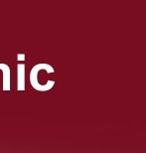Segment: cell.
I'll use <instances>...</instances> for the list:
<instances>
[{
  "label": "cell",
  "instance_id": "cell-3",
  "mask_svg": "<svg viewBox=\"0 0 146 153\" xmlns=\"http://www.w3.org/2000/svg\"><path fill=\"white\" fill-rule=\"evenodd\" d=\"M0 70L3 72V91H10V68L6 64H0Z\"/></svg>",
  "mask_w": 146,
  "mask_h": 153
},
{
  "label": "cell",
  "instance_id": "cell-4",
  "mask_svg": "<svg viewBox=\"0 0 146 153\" xmlns=\"http://www.w3.org/2000/svg\"><path fill=\"white\" fill-rule=\"evenodd\" d=\"M17 61H19V62L25 61V55H24V54H18L17 55Z\"/></svg>",
  "mask_w": 146,
  "mask_h": 153
},
{
  "label": "cell",
  "instance_id": "cell-2",
  "mask_svg": "<svg viewBox=\"0 0 146 153\" xmlns=\"http://www.w3.org/2000/svg\"><path fill=\"white\" fill-rule=\"evenodd\" d=\"M17 90L25 91V65H17Z\"/></svg>",
  "mask_w": 146,
  "mask_h": 153
},
{
  "label": "cell",
  "instance_id": "cell-1",
  "mask_svg": "<svg viewBox=\"0 0 146 153\" xmlns=\"http://www.w3.org/2000/svg\"><path fill=\"white\" fill-rule=\"evenodd\" d=\"M44 70L48 74H53L55 72L54 68L49 64H37L32 68L31 72H30V84H31L32 88L36 91H50L52 88L55 85L54 81H48L46 85H41L38 82V74L39 72Z\"/></svg>",
  "mask_w": 146,
  "mask_h": 153
}]
</instances>
